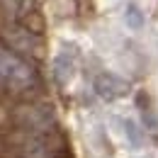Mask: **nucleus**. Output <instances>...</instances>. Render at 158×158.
I'll return each instance as SVG.
<instances>
[{"label":"nucleus","mask_w":158,"mask_h":158,"mask_svg":"<svg viewBox=\"0 0 158 158\" xmlns=\"http://www.w3.org/2000/svg\"><path fill=\"white\" fill-rule=\"evenodd\" d=\"M0 83L15 93L22 90H29L34 88L37 76L34 71L29 68V63H24L22 59H17L15 54H7V51H0Z\"/></svg>","instance_id":"obj_1"},{"label":"nucleus","mask_w":158,"mask_h":158,"mask_svg":"<svg viewBox=\"0 0 158 158\" xmlns=\"http://www.w3.org/2000/svg\"><path fill=\"white\" fill-rule=\"evenodd\" d=\"M93 88L102 100H117L129 93V83L122 80L119 76H114V73H100L93 83Z\"/></svg>","instance_id":"obj_2"},{"label":"nucleus","mask_w":158,"mask_h":158,"mask_svg":"<svg viewBox=\"0 0 158 158\" xmlns=\"http://www.w3.org/2000/svg\"><path fill=\"white\" fill-rule=\"evenodd\" d=\"M22 156L24 158H51L49 146L44 143V139H29L22 148Z\"/></svg>","instance_id":"obj_3"},{"label":"nucleus","mask_w":158,"mask_h":158,"mask_svg":"<svg viewBox=\"0 0 158 158\" xmlns=\"http://www.w3.org/2000/svg\"><path fill=\"white\" fill-rule=\"evenodd\" d=\"M124 17H127V24H129L131 29H139V27L143 24V17H141V12H139L134 5L127 7V15H124Z\"/></svg>","instance_id":"obj_4"},{"label":"nucleus","mask_w":158,"mask_h":158,"mask_svg":"<svg viewBox=\"0 0 158 158\" xmlns=\"http://www.w3.org/2000/svg\"><path fill=\"white\" fill-rule=\"evenodd\" d=\"M124 131H127V136L131 139V143H134V146H139V141H141V139H139L136 124H134L131 119H124Z\"/></svg>","instance_id":"obj_5"}]
</instances>
